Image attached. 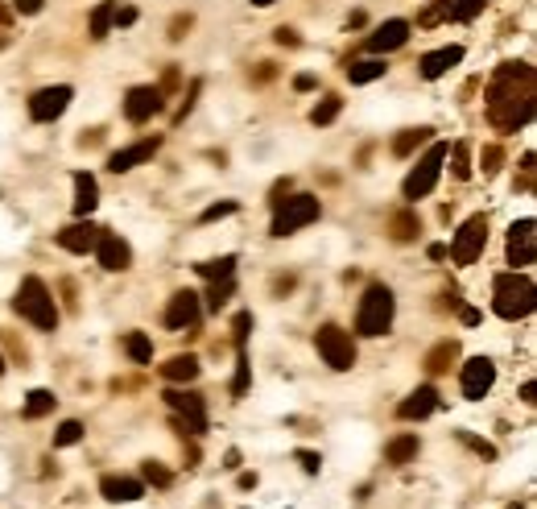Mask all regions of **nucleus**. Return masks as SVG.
I'll return each mask as SVG.
<instances>
[{"instance_id": "1", "label": "nucleus", "mask_w": 537, "mask_h": 509, "mask_svg": "<svg viewBox=\"0 0 537 509\" xmlns=\"http://www.w3.org/2000/svg\"><path fill=\"white\" fill-rule=\"evenodd\" d=\"M488 121L501 133H517L533 121V67L501 62L488 84Z\"/></svg>"}, {"instance_id": "2", "label": "nucleus", "mask_w": 537, "mask_h": 509, "mask_svg": "<svg viewBox=\"0 0 537 509\" xmlns=\"http://www.w3.org/2000/svg\"><path fill=\"white\" fill-rule=\"evenodd\" d=\"M492 306H496L501 319L533 315V282H529V274H517V269L496 274V282H492Z\"/></svg>"}, {"instance_id": "3", "label": "nucleus", "mask_w": 537, "mask_h": 509, "mask_svg": "<svg viewBox=\"0 0 537 509\" xmlns=\"http://www.w3.org/2000/svg\"><path fill=\"white\" fill-rule=\"evenodd\" d=\"M12 306H17V315L29 319L34 328H42V331L59 328V306H54V294H50V286L42 278H34V274L21 282V290H17Z\"/></svg>"}, {"instance_id": "4", "label": "nucleus", "mask_w": 537, "mask_h": 509, "mask_svg": "<svg viewBox=\"0 0 537 509\" xmlns=\"http://www.w3.org/2000/svg\"><path fill=\"white\" fill-rule=\"evenodd\" d=\"M393 290L384 286V282H372L368 290H364V298H359V311H356V331L359 336H384V331L393 328Z\"/></svg>"}, {"instance_id": "5", "label": "nucleus", "mask_w": 537, "mask_h": 509, "mask_svg": "<svg viewBox=\"0 0 537 509\" xmlns=\"http://www.w3.org/2000/svg\"><path fill=\"white\" fill-rule=\"evenodd\" d=\"M446 149H451V146H442V141H430V149L418 158V166L409 170V179L401 182V195H406V199H426V195L438 187V174H442V162H446Z\"/></svg>"}, {"instance_id": "6", "label": "nucleus", "mask_w": 537, "mask_h": 509, "mask_svg": "<svg viewBox=\"0 0 537 509\" xmlns=\"http://www.w3.org/2000/svg\"><path fill=\"white\" fill-rule=\"evenodd\" d=\"M319 195H289L281 207H273V236H294L298 228H306V224H314L319 219Z\"/></svg>"}, {"instance_id": "7", "label": "nucleus", "mask_w": 537, "mask_h": 509, "mask_svg": "<svg viewBox=\"0 0 537 509\" xmlns=\"http://www.w3.org/2000/svg\"><path fill=\"white\" fill-rule=\"evenodd\" d=\"M314 344H319V356L331 364L335 373H347L356 364V339L347 336L344 328H335V323H322L314 331Z\"/></svg>"}, {"instance_id": "8", "label": "nucleus", "mask_w": 537, "mask_h": 509, "mask_svg": "<svg viewBox=\"0 0 537 509\" xmlns=\"http://www.w3.org/2000/svg\"><path fill=\"white\" fill-rule=\"evenodd\" d=\"M488 244V216H471L463 219V228L454 232V244H446L454 257V266H476V257Z\"/></svg>"}, {"instance_id": "9", "label": "nucleus", "mask_w": 537, "mask_h": 509, "mask_svg": "<svg viewBox=\"0 0 537 509\" xmlns=\"http://www.w3.org/2000/svg\"><path fill=\"white\" fill-rule=\"evenodd\" d=\"M162 398H166L170 410H178L182 418H186V431H191V435H203V431H207L203 394H194V389H166Z\"/></svg>"}, {"instance_id": "10", "label": "nucleus", "mask_w": 537, "mask_h": 509, "mask_svg": "<svg viewBox=\"0 0 537 509\" xmlns=\"http://www.w3.org/2000/svg\"><path fill=\"white\" fill-rule=\"evenodd\" d=\"M199 319H203V303L194 290H178L166 306V328L170 331H199Z\"/></svg>"}, {"instance_id": "11", "label": "nucleus", "mask_w": 537, "mask_h": 509, "mask_svg": "<svg viewBox=\"0 0 537 509\" xmlns=\"http://www.w3.org/2000/svg\"><path fill=\"white\" fill-rule=\"evenodd\" d=\"M459 386H463V398H467V402H479L492 386H496V364H492L488 356H471V361L463 364V377H459Z\"/></svg>"}, {"instance_id": "12", "label": "nucleus", "mask_w": 537, "mask_h": 509, "mask_svg": "<svg viewBox=\"0 0 537 509\" xmlns=\"http://www.w3.org/2000/svg\"><path fill=\"white\" fill-rule=\"evenodd\" d=\"M71 99H75V91L67 84L42 87V91H34V99H29V116H34V121H59L62 112L71 108Z\"/></svg>"}, {"instance_id": "13", "label": "nucleus", "mask_w": 537, "mask_h": 509, "mask_svg": "<svg viewBox=\"0 0 537 509\" xmlns=\"http://www.w3.org/2000/svg\"><path fill=\"white\" fill-rule=\"evenodd\" d=\"M96 257H99V266L107 269V274H124V269L132 266V249L124 236H116V232H99V241H96Z\"/></svg>"}, {"instance_id": "14", "label": "nucleus", "mask_w": 537, "mask_h": 509, "mask_svg": "<svg viewBox=\"0 0 537 509\" xmlns=\"http://www.w3.org/2000/svg\"><path fill=\"white\" fill-rule=\"evenodd\" d=\"M162 149V137H141V141H132V146H124V149H116L112 158H107V170L112 174H129V170H137L141 162H149Z\"/></svg>"}, {"instance_id": "15", "label": "nucleus", "mask_w": 537, "mask_h": 509, "mask_svg": "<svg viewBox=\"0 0 537 509\" xmlns=\"http://www.w3.org/2000/svg\"><path fill=\"white\" fill-rule=\"evenodd\" d=\"M162 91L157 87H129V96H124V116H129L132 124H145L149 116H157L162 112Z\"/></svg>"}, {"instance_id": "16", "label": "nucleus", "mask_w": 537, "mask_h": 509, "mask_svg": "<svg viewBox=\"0 0 537 509\" xmlns=\"http://www.w3.org/2000/svg\"><path fill=\"white\" fill-rule=\"evenodd\" d=\"M533 236H537V224L533 219H517L509 228V266H533Z\"/></svg>"}, {"instance_id": "17", "label": "nucleus", "mask_w": 537, "mask_h": 509, "mask_svg": "<svg viewBox=\"0 0 537 509\" xmlns=\"http://www.w3.org/2000/svg\"><path fill=\"white\" fill-rule=\"evenodd\" d=\"M99 232L91 219H75V224H67V228L59 232V244L67 249V253H96V241H99Z\"/></svg>"}, {"instance_id": "18", "label": "nucleus", "mask_w": 537, "mask_h": 509, "mask_svg": "<svg viewBox=\"0 0 537 509\" xmlns=\"http://www.w3.org/2000/svg\"><path fill=\"white\" fill-rule=\"evenodd\" d=\"M406 42H409V21L393 17V21L376 25V34H372L364 46H368V54H389V50H401Z\"/></svg>"}, {"instance_id": "19", "label": "nucleus", "mask_w": 537, "mask_h": 509, "mask_svg": "<svg viewBox=\"0 0 537 509\" xmlns=\"http://www.w3.org/2000/svg\"><path fill=\"white\" fill-rule=\"evenodd\" d=\"M438 410V389L434 386H422L414 389L401 406H397V418H406V423H414V418H430V414Z\"/></svg>"}, {"instance_id": "20", "label": "nucleus", "mask_w": 537, "mask_h": 509, "mask_svg": "<svg viewBox=\"0 0 537 509\" xmlns=\"http://www.w3.org/2000/svg\"><path fill=\"white\" fill-rule=\"evenodd\" d=\"M459 62H463V46H442V50L422 54L418 71H422V79H442V75L451 71V67H459Z\"/></svg>"}, {"instance_id": "21", "label": "nucleus", "mask_w": 537, "mask_h": 509, "mask_svg": "<svg viewBox=\"0 0 537 509\" xmlns=\"http://www.w3.org/2000/svg\"><path fill=\"white\" fill-rule=\"evenodd\" d=\"M99 493H104L107 501L129 505V501H141L145 497V485H141V481H132V476H104V481H99Z\"/></svg>"}, {"instance_id": "22", "label": "nucleus", "mask_w": 537, "mask_h": 509, "mask_svg": "<svg viewBox=\"0 0 537 509\" xmlns=\"http://www.w3.org/2000/svg\"><path fill=\"white\" fill-rule=\"evenodd\" d=\"M96 203H99V182L91 179L87 170H79V174H75V216L87 219L96 211Z\"/></svg>"}, {"instance_id": "23", "label": "nucleus", "mask_w": 537, "mask_h": 509, "mask_svg": "<svg viewBox=\"0 0 537 509\" xmlns=\"http://www.w3.org/2000/svg\"><path fill=\"white\" fill-rule=\"evenodd\" d=\"M459 361V339H438L434 348L426 352V373L430 377H442V373H451V364Z\"/></svg>"}, {"instance_id": "24", "label": "nucleus", "mask_w": 537, "mask_h": 509, "mask_svg": "<svg viewBox=\"0 0 537 509\" xmlns=\"http://www.w3.org/2000/svg\"><path fill=\"white\" fill-rule=\"evenodd\" d=\"M199 369H203V364H199V356H191V352H186V356H170V361L162 364V377H166V381H174V386H191L194 377H199Z\"/></svg>"}, {"instance_id": "25", "label": "nucleus", "mask_w": 537, "mask_h": 509, "mask_svg": "<svg viewBox=\"0 0 537 509\" xmlns=\"http://www.w3.org/2000/svg\"><path fill=\"white\" fill-rule=\"evenodd\" d=\"M422 232V219H418V211H409V207H401V211H393L389 216V236H393L397 244H409L414 236Z\"/></svg>"}, {"instance_id": "26", "label": "nucleus", "mask_w": 537, "mask_h": 509, "mask_svg": "<svg viewBox=\"0 0 537 509\" xmlns=\"http://www.w3.org/2000/svg\"><path fill=\"white\" fill-rule=\"evenodd\" d=\"M430 141H434V129H426V124H422V129H406V133L393 137V154L397 158H409L414 149L430 146Z\"/></svg>"}, {"instance_id": "27", "label": "nucleus", "mask_w": 537, "mask_h": 509, "mask_svg": "<svg viewBox=\"0 0 537 509\" xmlns=\"http://www.w3.org/2000/svg\"><path fill=\"white\" fill-rule=\"evenodd\" d=\"M199 278L207 282H219V278H232L236 274V253H224V257H211V261H199Z\"/></svg>"}, {"instance_id": "28", "label": "nucleus", "mask_w": 537, "mask_h": 509, "mask_svg": "<svg viewBox=\"0 0 537 509\" xmlns=\"http://www.w3.org/2000/svg\"><path fill=\"white\" fill-rule=\"evenodd\" d=\"M414 456H418V435H397L393 443L384 448V460L397 464V468H401V464H409Z\"/></svg>"}, {"instance_id": "29", "label": "nucleus", "mask_w": 537, "mask_h": 509, "mask_svg": "<svg viewBox=\"0 0 537 509\" xmlns=\"http://www.w3.org/2000/svg\"><path fill=\"white\" fill-rule=\"evenodd\" d=\"M384 71H389L384 59H364V62H351L347 67V79L351 84H372V79H384Z\"/></svg>"}, {"instance_id": "30", "label": "nucleus", "mask_w": 537, "mask_h": 509, "mask_svg": "<svg viewBox=\"0 0 537 509\" xmlns=\"http://www.w3.org/2000/svg\"><path fill=\"white\" fill-rule=\"evenodd\" d=\"M124 352L132 356V364H149L154 361V339L145 336V331H129L124 336Z\"/></svg>"}, {"instance_id": "31", "label": "nucleus", "mask_w": 537, "mask_h": 509, "mask_svg": "<svg viewBox=\"0 0 537 509\" xmlns=\"http://www.w3.org/2000/svg\"><path fill=\"white\" fill-rule=\"evenodd\" d=\"M446 158H451V174L459 182L471 179V146L467 141H454V149H446Z\"/></svg>"}, {"instance_id": "32", "label": "nucleus", "mask_w": 537, "mask_h": 509, "mask_svg": "<svg viewBox=\"0 0 537 509\" xmlns=\"http://www.w3.org/2000/svg\"><path fill=\"white\" fill-rule=\"evenodd\" d=\"M112 12H116V0H99L96 12H91V37L96 42H104L107 29H112Z\"/></svg>"}, {"instance_id": "33", "label": "nucleus", "mask_w": 537, "mask_h": 509, "mask_svg": "<svg viewBox=\"0 0 537 509\" xmlns=\"http://www.w3.org/2000/svg\"><path fill=\"white\" fill-rule=\"evenodd\" d=\"M54 394H50V389H34V394H29V398H25V418H46L50 410H54Z\"/></svg>"}, {"instance_id": "34", "label": "nucleus", "mask_w": 537, "mask_h": 509, "mask_svg": "<svg viewBox=\"0 0 537 509\" xmlns=\"http://www.w3.org/2000/svg\"><path fill=\"white\" fill-rule=\"evenodd\" d=\"M339 112H344V99H339V96H322L319 104H314V112H311V124H319V129H322V124H331Z\"/></svg>"}, {"instance_id": "35", "label": "nucleus", "mask_w": 537, "mask_h": 509, "mask_svg": "<svg viewBox=\"0 0 537 509\" xmlns=\"http://www.w3.org/2000/svg\"><path fill=\"white\" fill-rule=\"evenodd\" d=\"M454 4H459V0H434L426 12H418V25H438V21H446V17H454Z\"/></svg>"}, {"instance_id": "36", "label": "nucleus", "mask_w": 537, "mask_h": 509, "mask_svg": "<svg viewBox=\"0 0 537 509\" xmlns=\"http://www.w3.org/2000/svg\"><path fill=\"white\" fill-rule=\"evenodd\" d=\"M79 439H83V423H79V418H67V423L54 431V448H75Z\"/></svg>"}, {"instance_id": "37", "label": "nucleus", "mask_w": 537, "mask_h": 509, "mask_svg": "<svg viewBox=\"0 0 537 509\" xmlns=\"http://www.w3.org/2000/svg\"><path fill=\"white\" fill-rule=\"evenodd\" d=\"M232 290H236V282H232V278L211 282V290H207V306H211V311H219V306L232 298Z\"/></svg>"}, {"instance_id": "38", "label": "nucleus", "mask_w": 537, "mask_h": 509, "mask_svg": "<svg viewBox=\"0 0 537 509\" xmlns=\"http://www.w3.org/2000/svg\"><path fill=\"white\" fill-rule=\"evenodd\" d=\"M249 373H252V364H249V356H244V348H240L236 381H232V398H244V389H249Z\"/></svg>"}, {"instance_id": "39", "label": "nucleus", "mask_w": 537, "mask_h": 509, "mask_svg": "<svg viewBox=\"0 0 537 509\" xmlns=\"http://www.w3.org/2000/svg\"><path fill=\"white\" fill-rule=\"evenodd\" d=\"M141 476L149 481V485H157V489H166L170 481H174V476H170L166 468H162V464H154V460H145V464H141Z\"/></svg>"}, {"instance_id": "40", "label": "nucleus", "mask_w": 537, "mask_h": 509, "mask_svg": "<svg viewBox=\"0 0 537 509\" xmlns=\"http://www.w3.org/2000/svg\"><path fill=\"white\" fill-rule=\"evenodd\" d=\"M236 211H240L236 199H224V203L207 207V211H203V224H211V219H227V216H236Z\"/></svg>"}, {"instance_id": "41", "label": "nucleus", "mask_w": 537, "mask_h": 509, "mask_svg": "<svg viewBox=\"0 0 537 509\" xmlns=\"http://www.w3.org/2000/svg\"><path fill=\"white\" fill-rule=\"evenodd\" d=\"M191 25H194V17H191V12H178V17L170 21V42H182V37L191 34Z\"/></svg>"}, {"instance_id": "42", "label": "nucleus", "mask_w": 537, "mask_h": 509, "mask_svg": "<svg viewBox=\"0 0 537 509\" xmlns=\"http://www.w3.org/2000/svg\"><path fill=\"white\" fill-rule=\"evenodd\" d=\"M484 4H488V0H459V4H454V17H459V21H471V17H479Z\"/></svg>"}, {"instance_id": "43", "label": "nucleus", "mask_w": 537, "mask_h": 509, "mask_svg": "<svg viewBox=\"0 0 537 509\" xmlns=\"http://www.w3.org/2000/svg\"><path fill=\"white\" fill-rule=\"evenodd\" d=\"M249 328H252V315H249V311H240V315L232 319V331H236V348H244V339H249Z\"/></svg>"}, {"instance_id": "44", "label": "nucleus", "mask_w": 537, "mask_h": 509, "mask_svg": "<svg viewBox=\"0 0 537 509\" xmlns=\"http://www.w3.org/2000/svg\"><path fill=\"white\" fill-rule=\"evenodd\" d=\"M504 162V149L501 146H484V174H496Z\"/></svg>"}, {"instance_id": "45", "label": "nucleus", "mask_w": 537, "mask_h": 509, "mask_svg": "<svg viewBox=\"0 0 537 509\" xmlns=\"http://www.w3.org/2000/svg\"><path fill=\"white\" fill-rule=\"evenodd\" d=\"M294 456H298V464H302V468H306V473H319V468H322V456H319V451H306V448H298V451H294Z\"/></svg>"}, {"instance_id": "46", "label": "nucleus", "mask_w": 537, "mask_h": 509, "mask_svg": "<svg viewBox=\"0 0 537 509\" xmlns=\"http://www.w3.org/2000/svg\"><path fill=\"white\" fill-rule=\"evenodd\" d=\"M459 439H463L467 448H476L479 456H484V460H496V448H492V443H484V439H476V435H467V431H463Z\"/></svg>"}, {"instance_id": "47", "label": "nucleus", "mask_w": 537, "mask_h": 509, "mask_svg": "<svg viewBox=\"0 0 537 509\" xmlns=\"http://www.w3.org/2000/svg\"><path fill=\"white\" fill-rule=\"evenodd\" d=\"M289 191H294V182H289V179L273 182V199H269V203H273V207H281V203H286V195H289Z\"/></svg>"}, {"instance_id": "48", "label": "nucleus", "mask_w": 537, "mask_h": 509, "mask_svg": "<svg viewBox=\"0 0 537 509\" xmlns=\"http://www.w3.org/2000/svg\"><path fill=\"white\" fill-rule=\"evenodd\" d=\"M529 187H533V154L521 158V191H529Z\"/></svg>"}, {"instance_id": "49", "label": "nucleus", "mask_w": 537, "mask_h": 509, "mask_svg": "<svg viewBox=\"0 0 537 509\" xmlns=\"http://www.w3.org/2000/svg\"><path fill=\"white\" fill-rule=\"evenodd\" d=\"M137 21V9H132V4H124V9H120L116 4V12H112V25H132Z\"/></svg>"}, {"instance_id": "50", "label": "nucleus", "mask_w": 537, "mask_h": 509, "mask_svg": "<svg viewBox=\"0 0 537 509\" xmlns=\"http://www.w3.org/2000/svg\"><path fill=\"white\" fill-rule=\"evenodd\" d=\"M277 46H298V42H302V37L298 34H294V29H289V25H281V29H277Z\"/></svg>"}, {"instance_id": "51", "label": "nucleus", "mask_w": 537, "mask_h": 509, "mask_svg": "<svg viewBox=\"0 0 537 509\" xmlns=\"http://www.w3.org/2000/svg\"><path fill=\"white\" fill-rule=\"evenodd\" d=\"M99 141H104V129H87L83 137H79V146L83 149H91V146H99Z\"/></svg>"}, {"instance_id": "52", "label": "nucleus", "mask_w": 537, "mask_h": 509, "mask_svg": "<svg viewBox=\"0 0 537 509\" xmlns=\"http://www.w3.org/2000/svg\"><path fill=\"white\" fill-rule=\"evenodd\" d=\"M12 4H17V12H29V17H34V12H42L46 0H12Z\"/></svg>"}, {"instance_id": "53", "label": "nucleus", "mask_w": 537, "mask_h": 509, "mask_svg": "<svg viewBox=\"0 0 537 509\" xmlns=\"http://www.w3.org/2000/svg\"><path fill=\"white\" fill-rule=\"evenodd\" d=\"M294 87H298V91H314L319 79H314V75H294Z\"/></svg>"}, {"instance_id": "54", "label": "nucleus", "mask_w": 537, "mask_h": 509, "mask_svg": "<svg viewBox=\"0 0 537 509\" xmlns=\"http://www.w3.org/2000/svg\"><path fill=\"white\" fill-rule=\"evenodd\" d=\"M273 75H277V67H273V62H261V71L252 75V79H257V84H269Z\"/></svg>"}, {"instance_id": "55", "label": "nucleus", "mask_w": 537, "mask_h": 509, "mask_svg": "<svg viewBox=\"0 0 537 509\" xmlns=\"http://www.w3.org/2000/svg\"><path fill=\"white\" fill-rule=\"evenodd\" d=\"M459 319H463L467 328H476V323H479V311H476V306H459Z\"/></svg>"}, {"instance_id": "56", "label": "nucleus", "mask_w": 537, "mask_h": 509, "mask_svg": "<svg viewBox=\"0 0 537 509\" xmlns=\"http://www.w3.org/2000/svg\"><path fill=\"white\" fill-rule=\"evenodd\" d=\"M426 253H430V261H446V257H451V249H446V244H430Z\"/></svg>"}, {"instance_id": "57", "label": "nucleus", "mask_w": 537, "mask_h": 509, "mask_svg": "<svg viewBox=\"0 0 537 509\" xmlns=\"http://www.w3.org/2000/svg\"><path fill=\"white\" fill-rule=\"evenodd\" d=\"M521 398H525L529 406H533V402H537V386H533V381H525V386H521Z\"/></svg>"}, {"instance_id": "58", "label": "nucleus", "mask_w": 537, "mask_h": 509, "mask_svg": "<svg viewBox=\"0 0 537 509\" xmlns=\"http://www.w3.org/2000/svg\"><path fill=\"white\" fill-rule=\"evenodd\" d=\"M236 485H240V489H257V473H240Z\"/></svg>"}, {"instance_id": "59", "label": "nucleus", "mask_w": 537, "mask_h": 509, "mask_svg": "<svg viewBox=\"0 0 537 509\" xmlns=\"http://www.w3.org/2000/svg\"><path fill=\"white\" fill-rule=\"evenodd\" d=\"M224 468H240V451H236V448L224 456Z\"/></svg>"}, {"instance_id": "60", "label": "nucleus", "mask_w": 537, "mask_h": 509, "mask_svg": "<svg viewBox=\"0 0 537 509\" xmlns=\"http://www.w3.org/2000/svg\"><path fill=\"white\" fill-rule=\"evenodd\" d=\"M252 4H257V9H269V4H277V0H252Z\"/></svg>"}, {"instance_id": "61", "label": "nucleus", "mask_w": 537, "mask_h": 509, "mask_svg": "<svg viewBox=\"0 0 537 509\" xmlns=\"http://www.w3.org/2000/svg\"><path fill=\"white\" fill-rule=\"evenodd\" d=\"M0 25H9V9L4 4H0Z\"/></svg>"}, {"instance_id": "62", "label": "nucleus", "mask_w": 537, "mask_h": 509, "mask_svg": "<svg viewBox=\"0 0 537 509\" xmlns=\"http://www.w3.org/2000/svg\"><path fill=\"white\" fill-rule=\"evenodd\" d=\"M0 377H4V356H0Z\"/></svg>"}, {"instance_id": "63", "label": "nucleus", "mask_w": 537, "mask_h": 509, "mask_svg": "<svg viewBox=\"0 0 537 509\" xmlns=\"http://www.w3.org/2000/svg\"><path fill=\"white\" fill-rule=\"evenodd\" d=\"M509 509H525V505H521V501H517V505H509Z\"/></svg>"}, {"instance_id": "64", "label": "nucleus", "mask_w": 537, "mask_h": 509, "mask_svg": "<svg viewBox=\"0 0 537 509\" xmlns=\"http://www.w3.org/2000/svg\"><path fill=\"white\" fill-rule=\"evenodd\" d=\"M0 46H4V37H0Z\"/></svg>"}]
</instances>
